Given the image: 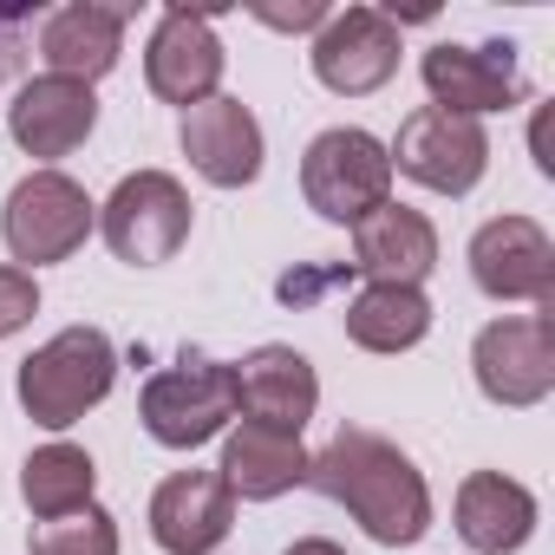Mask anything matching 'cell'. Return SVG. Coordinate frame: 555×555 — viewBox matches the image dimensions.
<instances>
[{"mask_svg":"<svg viewBox=\"0 0 555 555\" xmlns=\"http://www.w3.org/2000/svg\"><path fill=\"white\" fill-rule=\"evenodd\" d=\"M21 66V14H0V79Z\"/></svg>","mask_w":555,"mask_h":555,"instance_id":"cell-26","label":"cell"},{"mask_svg":"<svg viewBox=\"0 0 555 555\" xmlns=\"http://www.w3.org/2000/svg\"><path fill=\"white\" fill-rule=\"evenodd\" d=\"M183 157L196 164L203 183L216 190H242L261 177V125L242 99H203L183 112Z\"/></svg>","mask_w":555,"mask_h":555,"instance_id":"cell-13","label":"cell"},{"mask_svg":"<svg viewBox=\"0 0 555 555\" xmlns=\"http://www.w3.org/2000/svg\"><path fill=\"white\" fill-rule=\"evenodd\" d=\"M229 522H235V496L216 470H177L151 496V535L164 555H209L229 542Z\"/></svg>","mask_w":555,"mask_h":555,"instance_id":"cell-14","label":"cell"},{"mask_svg":"<svg viewBox=\"0 0 555 555\" xmlns=\"http://www.w3.org/2000/svg\"><path fill=\"white\" fill-rule=\"evenodd\" d=\"M34 555H118V522L99 503H86L73 516L40 522L34 529Z\"/></svg>","mask_w":555,"mask_h":555,"instance_id":"cell-23","label":"cell"},{"mask_svg":"<svg viewBox=\"0 0 555 555\" xmlns=\"http://www.w3.org/2000/svg\"><path fill=\"white\" fill-rule=\"evenodd\" d=\"M235 399L255 425H274V431H295L314 418L321 405V379L314 366L295 353V347H255L242 366H235Z\"/></svg>","mask_w":555,"mask_h":555,"instance_id":"cell-17","label":"cell"},{"mask_svg":"<svg viewBox=\"0 0 555 555\" xmlns=\"http://www.w3.org/2000/svg\"><path fill=\"white\" fill-rule=\"evenodd\" d=\"M118 379V353L99 327H66L53 334L34 360H21V405L34 425L66 431L79 425Z\"/></svg>","mask_w":555,"mask_h":555,"instance_id":"cell-2","label":"cell"},{"mask_svg":"<svg viewBox=\"0 0 555 555\" xmlns=\"http://www.w3.org/2000/svg\"><path fill=\"white\" fill-rule=\"evenodd\" d=\"M99 209L92 196L66 177V170H34L14 183L8 209H0V235H8V255L14 261H66L73 248H86Z\"/></svg>","mask_w":555,"mask_h":555,"instance_id":"cell-6","label":"cell"},{"mask_svg":"<svg viewBox=\"0 0 555 555\" xmlns=\"http://www.w3.org/2000/svg\"><path fill=\"white\" fill-rule=\"evenodd\" d=\"M457 535L477 555H516L535 535V496L503 470H470L457 483Z\"/></svg>","mask_w":555,"mask_h":555,"instance_id":"cell-20","label":"cell"},{"mask_svg":"<svg viewBox=\"0 0 555 555\" xmlns=\"http://www.w3.org/2000/svg\"><path fill=\"white\" fill-rule=\"evenodd\" d=\"M282 555H347L340 542H327V535H301L295 548H282Z\"/></svg>","mask_w":555,"mask_h":555,"instance_id":"cell-27","label":"cell"},{"mask_svg":"<svg viewBox=\"0 0 555 555\" xmlns=\"http://www.w3.org/2000/svg\"><path fill=\"white\" fill-rule=\"evenodd\" d=\"M99 229H105V242H112L118 261L157 268V261H170V255L190 242V190H183L170 170H131V177L105 196Z\"/></svg>","mask_w":555,"mask_h":555,"instance_id":"cell-5","label":"cell"},{"mask_svg":"<svg viewBox=\"0 0 555 555\" xmlns=\"http://www.w3.org/2000/svg\"><path fill=\"white\" fill-rule=\"evenodd\" d=\"M301 196L308 209H321L327 222H360L379 203H392V157L373 131L360 125H334L308 144L301 157Z\"/></svg>","mask_w":555,"mask_h":555,"instance_id":"cell-3","label":"cell"},{"mask_svg":"<svg viewBox=\"0 0 555 555\" xmlns=\"http://www.w3.org/2000/svg\"><path fill=\"white\" fill-rule=\"evenodd\" d=\"M235 412H242V399H235V366H222V360H177V366H164V373L144 386V399H138V418H144V431H151L164 451H196V444H209L216 431H229Z\"/></svg>","mask_w":555,"mask_h":555,"instance_id":"cell-4","label":"cell"},{"mask_svg":"<svg viewBox=\"0 0 555 555\" xmlns=\"http://www.w3.org/2000/svg\"><path fill=\"white\" fill-rule=\"evenodd\" d=\"M92 483H99V464H92L79 444H47V451H34V457L21 464V496H27V509H34L40 522L86 509V503H92Z\"/></svg>","mask_w":555,"mask_h":555,"instance_id":"cell-22","label":"cell"},{"mask_svg":"<svg viewBox=\"0 0 555 555\" xmlns=\"http://www.w3.org/2000/svg\"><path fill=\"white\" fill-rule=\"evenodd\" d=\"M34 314H40V288H34V274H27V268H0V340L21 334Z\"/></svg>","mask_w":555,"mask_h":555,"instance_id":"cell-24","label":"cell"},{"mask_svg":"<svg viewBox=\"0 0 555 555\" xmlns=\"http://www.w3.org/2000/svg\"><path fill=\"white\" fill-rule=\"evenodd\" d=\"M222 40L209 34V14H190V8H170L144 47V86L164 99V105H203L216 99L222 86Z\"/></svg>","mask_w":555,"mask_h":555,"instance_id":"cell-12","label":"cell"},{"mask_svg":"<svg viewBox=\"0 0 555 555\" xmlns=\"http://www.w3.org/2000/svg\"><path fill=\"white\" fill-rule=\"evenodd\" d=\"M425 73V92L438 112H457V118H483V112H509L522 99V73H516V47L509 40H490V47H431L418 60Z\"/></svg>","mask_w":555,"mask_h":555,"instance_id":"cell-11","label":"cell"},{"mask_svg":"<svg viewBox=\"0 0 555 555\" xmlns=\"http://www.w3.org/2000/svg\"><path fill=\"white\" fill-rule=\"evenodd\" d=\"M353 268L386 288H418L438 268V229L405 203H379L373 216L353 222Z\"/></svg>","mask_w":555,"mask_h":555,"instance_id":"cell-16","label":"cell"},{"mask_svg":"<svg viewBox=\"0 0 555 555\" xmlns=\"http://www.w3.org/2000/svg\"><path fill=\"white\" fill-rule=\"evenodd\" d=\"M92 125H99V99H92V86H79V79H34V86H21V99L8 105V131H14V144L27 151V157H66V151H79L86 138H92Z\"/></svg>","mask_w":555,"mask_h":555,"instance_id":"cell-15","label":"cell"},{"mask_svg":"<svg viewBox=\"0 0 555 555\" xmlns=\"http://www.w3.org/2000/svg\"><path fill=\"white\" fill-rule=\"evenodd\" d=\"M431 334V301L418 288H386L373 282L366 295L347 301V340L366 353H405Z\"/></svg>","mask_w":555,"mask_h":555,"instance_id":"cell-21","label":"cell"},{"mask_svg":"<svg viewBox=\"0 0 555 555\" xmlns=\"http://www.w3.org/2000/svg\"><path fill=\"white\" fill-rule=\"evenodd\" d=\"M125 21H131L125 8H99V0H73V8L47 14V27H40L47 73L53 79H79V86L105 79L118 66V53H125Z\"/></svg>","mask_w":555,"mask_h":555,"instance_id":"cell-18","label":"cell"},{"mask_svg":"<svg viewBox=\"0 0 555 555\" xmlns=\"http://www.w3.org/2000/svg\"><path fill=\"white\" fill-rule=\"evenodd\" d=\"M470 373L483 386L490 405H509V412H529L555 392V314H509V321H490L470 347Z\"/></svg>","mask_w":555,"mask_h":555,"instance_id":"cell-7","label":"cell"},{"mask_svg":"<svg viewBox=\"0 0 555 555\" xmlns=\"http://www.w3.org/2000/svg\"><path fill=\"white\" fill-rule=\"evenodd\" d=\"M314 79L340 99H366L379 92L392 73H399V21L379 14V8H347V14H327L321 40H314Z\"/></svg>","mask_w":555,"mask_h":555,"instance_id":"cell-10","label":"cell"},{"mask_svg":"<svg viewBox=\"0 0 555 555\" xmlns=\"http://www.w3.org/2000/svg\"><path fill=\"white\" fill-rule=\"evenodd\" d=\"M308 483H314L327 503L353 509V522H360L373 542H386V548L418 542V535L431 529L425 470H418L392 438H379V431H366V425H340V431L321 444V457H308Z\"/></svg>","mask_w":555,"mask_h":555,"instance_id":"cell-1","label":"cell"},{"mask_svg":"<svg viewBox=\"0 0 555 555\" xmlns=\"http://www.w3.org/2000/svg\"><path fill=\"white\" fill-rule=\"evenodd\" d=\"M216 477L229 483V496L268 503V496L308 483V451H301L295 431H274V425L242 418V425L229 431V444H222V470H216Z\"/></svg>","mask_w":555,"mask_h":555,"instance_id":"cell-19","label":"cell"},{"mask_svg":"<svg viewBox=\"0 0 555 555\" xmlns=\"http://www.w3.org/2000/svg\"><path fill=\"white\" fill-rule=\"evenodd\" d=\"M255 21L301 34V27H327V8H321V0H301V8H255Z\"/></svg>","mask_w":555,"mask_h":555,"instance_id":"cell-25","label":"cell"},{"mask_svg":"<svg viewBox=\"0 0 555 555\" xmlns=\"http://www.w3.org/2000/svg\"><path fill=\"white\" fill-rule=\"evenodd\" d=\"M386 157H392V170H405L412 183H425V190H438V196H464V190H477L483 170H490V138H483L477 118H457V112L425 105V112H412V118L399 125V144H386Z\"/></svg>","mask_w":555,"mask_h":555,"instance_id":"cell-8","label":"cell"},{"mask_svg":"<svg viewBox=\"0 0 555 555\" xmlns=\"http://www.w3.org/2000/svg\"><path fill=\"white\" fill-rule=\"evenodd\" d=\"M470 282L490 301H555V242L529 216H496L470 235Z\"/></svg>","mask_w":555,"mask_h":555,"instance_id":"cell-9","label":"cell"}]
</instances>
